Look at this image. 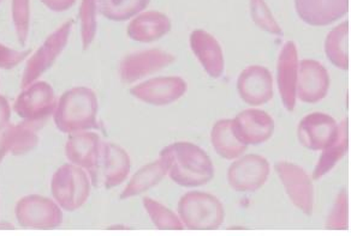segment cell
I'll return each instance as SVG.
<instances>
[{
  "mask_svg": "<svg viewBox=\"0 0 351 236\" xmlns=\"http://www.w3.org/2000/svg\"><path fill=\"white\" fill-rule=\"evenodd\" d=\"M339 125L326 113H312L304 116L298 125V140L309 150H324L338 137Z\"/></svg>",
  "mask_w": 351,
  "mask_h": 236,
  "instance_id": "cell-16",
  "label": "cell"
},
{
  "mask_svg": "<svg viewBox=\"0 0 351 236\" xmlns=\"http://www.w3.org/2000/svg\"><path fill=\"white\" fill-rule=\"evenodd\" d=\"M73 21L69 20L54 30L52 34L46 38L43 44L35 53L30 55L25 64V71L22 76L21 87H28L32 83L38 81L44 73L53 66L58 60L69 42V38L73 31Z\"/></svg>",
  "mask_w": 351,
  "mask_h": 236,
  "instance_id": "cell-5",
  "label": "cell"
},
{
  "mask_svg": "<svg viewBox=\"0 0 351 236\" xmlns=\"http://www.w3.org/2000/svg\"><path fill=\"white\" fill-rule=\"evenodd\" d=\"M269 176V161L260 155H245L228 170L229 185L237 192H255L263 187Z\"/></svg>",
  "mask_w": 351,
  "mask_h": 236,
  "instance_id": "cell-8",
  "label": "cell"
},
{
  "mask_svg": "<svg viewBox=\"0 0 351 236\" xmlns=\"http://www.w3.org/2000/svg\"><path fill=\"white\" fill-rule=\"evenodd\" d=\"M165 175H167V169L160 159H156V162L147 164L140 170H137V173L132 176L127 187L124 188L121 194V199H128L146 192L149 188L154 187L160 183L161 180L165 178Z\"/></svg>",
  "mask_w": 351,
  "mask_h": 236,
  "instance_id": "cell-24",
  "label": "cell"
},
{
  "mask_svg": "<svg viewBox=\"0 0 351 236\" xmlns=\"http://www.w3.org/2000/svg\"><path fill=\"white\" fill-rule=\"evenodd\" d=\"M188 90V84L181 77H158L130 89L132 96L152 106H167L180 100Z\"/></svg>",
  "mask_w": 351,
  "mask_h": 236,
  "instance_id": "cell-13",
  "label": "cell"
},
{
  "mask_svg": "<svg viewBox=\"0 0 351 236\" xmlns=\"http://www.w3.org/2000/svg\"><path fill=\"white\" fill-rule=\"evenodd\" d=\"M101 146L99 135L88 131L71 133L65 144V156L71 163L87 170L92 183L97 178Z\"/></svg>",
  "mask_w": 351,
  "mask_h": 236,
  "instance_id": "cell-11",
  "label": "cell"
},
{
  "mask_svg": "<svg viewBox=\"0 0 351 236\" xmlns=\"http://www.w3.org/2000/svg\"><path fill=\"white\" fill-rule=\"evenodd\" d=\"M326 228L330 231L348 229V196L346 191L338 194L332 211L327 217Z\"/></svg>",
  "mask_w": 351,
  "mask_h": 236,
  "instance_id": "cell-32",
  "label": "cell"
},
{
  "mask_svg": "<svg viewBox=\"0 0 351 236\" xmlns=\"http://www.w3.org/2000/svg\"><path fill=\"white\" fill-rule=\"evenodd\" d=\"M44 124L23 120L9 124L0 132V164L8 156L28 154L39 144V131Z\"/></svg>",
  "mask_w": 351,
  "mask_h": 236,
  "instance_id": "cell-14",
  "label": "cell"
},
{
  "mask_svg": "<svg viewBox=\"0 0 351 236\" xmlns=\"http://www.w3.org/2000/svg\"><path fill=\"white\" fill-rule=\"evenodd\" d=\"M330 75L326 68L312 59L298 63L296 97L306 103H317L327 96Z\"/></svg>",
  "mask_w": 351,
  "mask_h": 236,
  "instance_id": "cell-15",
  "label": "cell"
},
{
  "mask_svg": "<svg viewBox=\"0 0 351 236\" xmlns=\"http://www.w3.org/2000/svg\"><path fill=\"white\" fill-rule=\"evenodd\" d=\"M54 200L65 211H75L83 207L90 194V180L84 169L76 164L59 167L51 183Z\"/></svg>",
  "mask_w": 351,
  "mask_h": 236,
  "instance_id": "cell-4",
  "label": "cell"
},
{
  "mask_svg": "<svg viewBox=\"0 0 351 236\" xmlns=\"http://www.w3.org/2000/svg\"><path fill=\"white\" fill-rule=\"evenodd\" d=\"M98 0H82L80 8V22H81V38L82 47L87 51L94 41L98 28Z\"/></svg>",
  "mask_w": 351,
  "mask_h": 236,
  "instance_id": "cell-29",
  "label": "cell"
},
{
  "mask_svg": "<svg viewBox=\"0 0 351 236\" xmlns=\"http://www.w3.org/2000/svg\"><path fill=\"white\" fill-rule=\"evenodd\" d=\"M132 162L127 151L113 143H103L99 159L98 172L93 185L113 188L122 185L130 173Z\"/></svg>",
  "mask_w": 351,
  "mask_h": 236,
  "instance_id": "cell-12",
  "label": "cell"
},
{
  "mask_svg": "<svg viewBox=\"0 0 351 236\" xmlns=\"http://www.w3.org/2000/svg\"><path fill=\"white\" fill-rule=\"evenodd\" d=\"M173 54L153 49L141 51L137 53L129 54L123 59L119 65V76L123 83L132 84L141 78L147 77L152 73L161 71L173 63Z\"/></svg>",
  "mask_w": 351,
  "mask_h": 236,
  "instance_id": "cell-10",
  "label": "cell"
},
{
  "mask_svg": "<svg viewBox=\"0 0 351 236\" xmlns=\"http://www.w3.org/2000/svg\"><path fill=\"white\" fill-rule=\"evenodd\" d=\"M298 73V52L293 41L285 42L277 63V82L285 109L293 112L296 106V82Z\"/></svg>",
  "mask_w": 351,
  "mask_h": 236,
  "instance_id": "cell-19",
  "label": "cell"
},
{
  "mask_svg": "<svg viewBox=\"0 0 351 236\" xmlns=\"http://www.w3.org/2000/svg\"><path fill=\"white\" fill-rule=\"evenodd\" d=\"M11 108L6 97L0 95V132L10 124Z\"/></svg>",
  "mask_w": 351,
  "mask_h": 236,
  "instance_id": "cell-34",
  "label": "cell"
},
{
  "mask_svg": "<svg viewBox=\"0 0 351 236\" xmlns=\"http://www.w3.org/2000/svg\"><path fill=\"white\" fill-rule=\"evenodd\" d=\"M149 3L151 0H98V9L108 20L123 22L145 10Z\"/></svg>",
  "mask_w": 351,
  "mask_h": 236,
  "instance_id": "cell-27",
  "label": "cell"
},
{
  "mask_svg": "<svg viewBox=\"0 0 351 236\" xmlns=\"http://www.w3.org/2000/svg\"><path fill=\"white\" fill-rule=\"evenodd\" d=\"M178 215L189 231H215L224 223L225 210L218 198L193 191L180 199Z\"/></svg>",
  "mask_w": 351,
  "mask_h": 236,
  "instance_id": "cell-3",
  "label": "cell"
},
{
  "mask_svg": "<svg viewBox=\"0 0 351 236\" xmlns=\"http://www.w3.org/2000/svg\"><path fill=\"white\" fill-rule=\"evenodd\" d=\"M171 30V21L159 11H147L128 25V36L137 42H153Z\"/></svg>",
  "mask_w": 351,
  "mask_h": 236,
  "instance_id": "cell-22",
  "label": "cell"
},
{
  "mask_svg": "<svg viewBox=\"0 0 351 236\" xmlns=\"http://www.w3.org/2000/svg\"><path fill=\"white\" fill-rule=\"evenodd\" d=\"M57 102L53 88L49 83L35 81L23 88L14 103V111L23 120L45 124L49 116H53Z\"/></svg>",
  "mask_w": 351,
  "mask_h": 236,
  "instance_id": "cell-7",
  "label": "cell"
},
{
  "mask_svg": "<svg viewBox=\"0 0 351 236\" xmlns=\"http://www.w3.org/2000/svg\"><path fill=\"white\" fill-rule=\"evenodd\" d=\"M274 169L295 207L311 216L314 209V186L306 170L291 162H278Z\"/></svg>",
  "mask_w": 351,
  "mask_h": 236,
  "instance_id": "cell-9",
  "label": "cell"
},
{
  "mask_svg": "<svg viewBox=\"0 0 351 236\" xmlns=\"http://www.w3.org/2000/svg\"><path fill=\"white\" fill-rule=\"evenodd\" d=\"M0 1H1V0H0Z\"/></svg>",
  "mask_w": 351,
  "mask_h": 236,
  "instance_id": "cell-36",
  "label": "cell"
},
{
  "mask_svg": "<svg viewBox=\"0 0 351 236\" xmlns=\"http://www.w3.org/2000/svg\"><path fill=\"white\" fill-rule=\"evenodd\" d=\"M250 12L255 25H258L260 29L265 30L269 34L283 36V30L277 23L265 0H250Z\"/></svg>",
  "mask_w": 351,
  "mask_h": 236,
  "instance_id": "cell-30",
  "label": "cell"
},
{
  "mask_svg": "<svg viewBox=\"0 0 351 236\" xmlns=\"http://www.w3.org/2000/svg\"><path fill=\"white\" fill-rule=\"evenodd\" d=\"M348 35L349 23L343 22L328 33L325 41V53L327 58L335 66L341 70H348L349 68Z\"/></svg>",
  "mask_w": 351,
  "mask_h": 236,
  "instance_id": "cell-26",
  "label": "cell"
},
{
  "mask_svg": "<svg viewBox=\"0 0 351 236\" xmlns=\"http://www.w3.org/2000/svg\"><path fill=\"white\" fill-rule=\"evenodd\" d=\"M49 10L54 12H63L71 8L76 3V0H41Z\"/></svg>",
  "mask_w": 351,
  "mask_h": 236,
  "instance_id": "cell-35",
  "label": "cell"
},
{
  "mask_svg": "<svg viewBox=\"0 0 351 236\" xmlns=\"http://www.w3.org/2000/svg\"><path fill=\"white\" fill-rule=\"evenodd\" d=\"M98 97L87 87H76L64 92L53 113L56 127L63 133L98 130Z\"/></svg>",
  "mask_w": 351,
  "mask_h": 236,
  "instance_id": "cell-2",
  "label": "cell"
},
{
  "mask_svg": "<svg viewBox=\"0 0 351 236\" xmlns=\"http://www.w3.org/2000/svg\"><path fill=\"white\" fill-rule=\"evenodd\" d=\"M349 145V133H348V120H343L339 125V132L337 140L322 150V156L319 159L317 167L314 169L313 179L319 180L324 175L336 167V164L341 161L348 151Z\"/></svg>",
  "mask_w": 351,
  "mask_h": 236,
  "instance_id": "cell-25",
  "label": "cell"
},
{
  "mask_svg": "<svg viewBox=\"0 0 351 236\" xmlns=\"http://www.w3.org/2000/svg\"><path fill=\"white\" fill-rule=\"evenodd\" d=\"M295 6L304 23L325 27L348 14L349 0H295Z\"/></svg>",
  "mask_w": 351,
  "mask_h": 236,
  "instance_id": "cell-20",
  "label": "cell"
},
{
  "mask_svg": "<svg viewBox=\"0 0 351 236\" xmlns=\"http://www.w3.org/2000/svg\"><path fill=\"white\" fill-rule=\"evenodd\" d=\"M191 47L210 77L219 78L223 76L225 70L224 53L213 35L205 30H194L191 34Z\"/></svg>",
  "mask_w": 351,
  "mask_h": 236,
  "instance_id": "cell-21",
  "label": "cell"
},
{
  "mask_svg": "<svg viewBox=\"0 0 351 236\" xmlns=\"http://www.w3.org/2000/svg\"><path fill=\"white\" fill-rule=\"evenodd\" d=\"M239 96L250 106H263L274 97V78L269 68L252 65L237 79Z\"/></svg>",
  "mask_w": 351,
  "mask_h": 236,
  "instance_id": "cell-17",
  "label": "cell"
},
{
  "mask_svg": "<svg viewBox=\"0 0 351 236\" xmlns=\"http://www.w3.org/2000/svg\"><path fill=\"white\" fill-rule=\"evenodd\" d=\"M32 49L25 51H17L8 47L5 44L0 42V68L3 70H11L16 68L17 65L23 63L25 59L32 54Z\"/></svg>",
  "mask_w": 351,
  "mask_h": 236,
  "instance_id": "cell-33",
  "label": "cell"
},
{
  "mask_svg": "<svg viewBox=\"0 0 351 236\" xmlns=\"http://www.w3.org/2000/svg\"><path fill=\"white\" fill-rule=\"evenodd\" d=\"M159 159L165 163L171 180L183 187L204 186L215 176L210 156L191 142H177L166 146Z\"/></svg>",
  "mask_w": 351,
  "mask_h": 236,
  "instance_id": "cell-1",
  "label": "cell"
},
{
  "mask_svg": "<svg viewBox=\"0 0 351 236\" xmlns=\"http://www.w3.org/2000/svg\"><path fill=\"white\" fill-rule=\"evenodd\" d=\"M12 22L21 46H25L30 28V0H12Z\"/></svg>",
  "mask_w": 351,
  "mask_h": 236,
  "instance_id": "cell-31",
  "label": "cell"
},
{
  "mask_svg": "<svg viewBox=\"0 0 351 236\" xmlns=\"http://www.w3.org/2000/svg\"><path fill=\"white\" fill-rule=\"evenodd\" d=\"M232 121L234 133L247 146L263 144L274 135V120L269 113L261 109H245Z\"/></svg>",
  "mask_w": 351,
  "mask_h": 236,
  "instance_id": "cell-18",
  "label": "cell"
},
{
  "mask_svg": "<svg viewBox=\"0 0 351 236\" xmlns=\"http://www.w3.org/2000/svg\"><path fill=\"white\" fill-rule=\"evenodd\" d=\"M210 140L217 154L225 159H239L248 148L237 138L234 133V121L231 119H223L215 122L210 132Z\"/></svg>",
  "mask_w": 351,
  "mask_h": 236,
  "instance_id": "cell-23",
  "label": "cell"
},
{
  "mask_svg": "<svg viewBox=\"0 0 351 236\" xmlns=\"http://www.w3.org/2000/svg\"><path fill=\"white\" fill-rule=\"evenodd\" d=\"M143 207L151 217L152 222L159 231H183L184 226L181 218L170 209L149 197L143 198Z\"/></svg>",
  "mask_w": 351,
  "mask_h": 236,
  "instance_id": "cell-28",
  "label": "cell"
},
{
  "mask_svg": "<svg viewBox=\"0 0 351 236\" xmlns=\"http://www.w3.org/2000/svg\"><path fill=\"white\" fill-rule=\"evenodd\" d=\"M16 218L21 226L29 229H54L63 223V211L56 200L30 194L22 198L15 209Z\"/></svg>",
  "mask_w": 351,
  "mask_h": 236,
  "instance_id": "cell-6",
  "label": "cell"
}]
</instances>
